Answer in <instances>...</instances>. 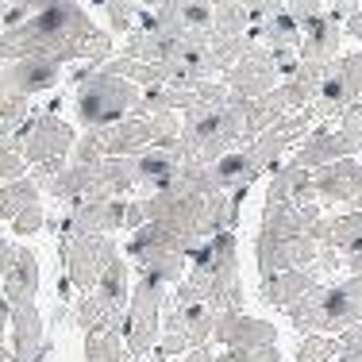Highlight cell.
Returning a JSON list of instances; mask_svg holds the SVG:
<instances>
[{
	"label": "cell",
	"instance_id": "cell-18",
	"mask_svg": "<svg viewBox=\"0 0 362 362\" xmlns=\"http://www.w3.org/2000/svg\"><path fill=\"white\" fill-rule=\"evenodd\" d=\"M343 20H335L332 12H320L316 20H308L300 28V58L308 62H335L343 54Z\"/></svg>",
	"mask_w": 362,
	"mask_h": 362
},
{
	"label": "cell",
	"instance_id": "cell-45",
	"mask_svg": "<svg viewBox=\"0 0 362 362\" xmlns=\"http://www.w3.org/2000/svg\"><path fill=\"white\" fill-rule=\"evenodd\" d=\"M358 8H362V0H332V8H327V12H332L335 20H351Z\"/></svg>",
	"mask_w": 362,
	"mask_h": 362
},
{
	"label": "cell",
	"instance_id": "cell-15",
	"mask_svg": "<svg viewBox=\"0 0 362 362\" xmlns=\"http://www.w3.org/2000/svg\"><path fill=\"white\" fill-rule=\"evenodd\" d=\"M324 216V204H289V201H262L258 235H313Z\"/></svg>",
	"mask_w": 362,
	"mask_h": 362
},
{
	"label": "cell",
	"instance_id": "cell-44",
	"mask_svg": "<svg viewBox=\"0 0 362 362\" xmlns=\"http://www.w3.org/2000/svg\"><path fill=\"white\" fill-rule=\"evenodd\" d=\"M16 255H20V243H16L12 235H0V274L16 262Z\"/></svg>",
	"mask_w": 362,
	"mask_h": 362
},
{
	"label": "cell",
	"instance_id": "cell-49",
	"mask_svg": "<svg viewBox=\"0 0 362 362\" xmlns=\"http://www.w3.org/2000/svg\"><path fill=\"white\" fill-rule=\"evenodd\" d=\"M335 362H362V343H347V347L339 351V358Z\"/></svg>",
	"mask_w": 362,
	"mask_h": 362
},
{
	"label": "cell",
	"instance_id": "cell-1",
	"mask_svg": "<svg viewBox=\"0 0 362 362\" xmlns=\"http://www.w3.org/2000/svg\"><path fill=\"white\" fill-rule=\"evenodd\" d=\"M93 28L97 23L89 20L81 0H42L31 20L0 31V66L31 54H47L70 66L81 58V42Z\"/></svg>",
	"mask_w": 362,
	"mask_h": 362
},
{
	"label": "cell",
	"instance_id": "cell-30",
	"mask_svg": "<svg viewBox=\"0 0 362 362\" xmlns=\"http://www.w3.org/2000/svg\"><path fill=\"white\" fill-rule=\"evenodd\" d=\"M93 8L105 16L112 35H132L139 28V16H143V8L135 0H93Z\"/></svg>",
	"mask_w": 362,
	"mask_h": 362
},
{
	"label": "cell",
	"instance_id": "cell-8",
	"mask_svg": "<svg viewBox=\"0 0 362 362\" xmlns=\"http://www.w3.org/2000/svg\"><path fill=\"white\" fill-rule=\"evenodd\" d=\"M320 243L313 235H255V266L258 278H270L281 270H308L316 266Z\"/></svg>",
	"mask_w": 362,
	"mask_h": 362
},
{
	"label": "cell",
	"instance_id": "cell-22",
	"mask_svg": "<svg viewBox=\"0 0 362 362\" xmlns=\"http://www.w3.org/2000/svg\"><path fill=\"white\" fill-rule=\"evenodd\" d=\"M212 174H216L220 193H251V185L262 177V166L251 158L247 146H235V151L220 154V158L212 162Z\"/></svg>",
	"mask_w": 362,
	"mask_h": 362
},
{
	"label": "cell",
	"instance_id": "cell-12",
	"mask_svg": "<svg viewBox=\"0 0 362 362\" xmlns=\"http://www.w3.org/2000/svg\"><path fill=\"white\" fill-rule=\"evenodd\" d=\"M351 154H355V151H351V143L339 135V127H335L332 119H316L313 132L293 146V158L289 162H297V166H305V170H320V166H327V162L351 158ZM355 158H358V154H355Z\"/></svg>",
	"mask_w": 362,
	"mask_h": 362
},
{
	"label": "cell",
	"instance_id": "cell-38",
	"mask_svg": "<svg viewBox=\"0 0 362 362\" xmlns=\"http://www.w3.org/2000/svg\"><path fill=\"white\" fill-rule=\"evenodd\" d=\"M216 362H281V351H278V343L274 347H239V351L223 347Z\"/></svg>",
	"mask_w": 362,
	"mask_h": 362
},
{
	"label": "cell",
	"instance_id": "cell-21",
	"mask_svg": "<svg viewBox=\"0 0 362 362\" xmlns=\"http://www.w3.org/2000/svg\"><path fill=\"white\" fill-rule=\"evenodd\" d=\"M124 316H127V308L105 300L97 289L74 297V324L81 327L85 335L89 332H119V327H124Z\"/></svg>",
	"mask_w": 362,
	"mask_h": 362
},
{
	"label": "cell",
	"instance_id": "cell-33",
	"mask_svg": "<svg viewBox=\"0 0 362 362\" xmlns=\"http://www.w3.org/2000/svg\"><path fill=\"white\" fill-rule=\"evenodd\" d=\"M31 100L28 97H16V93H4L0 89V139H8V135H16L23 127V119L31 116Z\"/></svg>",
	"mask_w": 362,
	"mask_h": 362
},
{
	"label": "cell",
	"instance_id": "cell-39",
	"mask_svg": "<svg viewBox=\"0 0 362 362\" xmlns=\"http://www.w3.org/2000/svg\"><path fill=\"white\" fill-rule=\"evenodd\" d=\"M281 8H286V12H289L293 20L300 23V28H305L308 20H316L320 12H327V8H324V0H281Z\"/></svg>",
	"mask_w": 362,
	"mask_h": 362
},
{
	"label": "cell",
	"instance_id": "cell-16",
	"mask_svg": "<svg viewBox=\"0 0 362 362\" xmlns=\"http://www.w3.org/2000/svg\"><path fill=\"white\" fill-rule=\"evenodd\" d=\"M93 135H97L105 158H135V154H143L154 146L151 116H127V119H119V124L97 127Z\"/></svg>",
	"mask_w": 362,
	"mask_h": 362
},
{
	"label": "cell",
	"instance_id": "cell-29",
	"mask_svg": "<svg viewBox=\"0 0 362 362\" xmlns=\"http://www.w3.org/2000/svg\"><path fill=\"white\" fill-rule=\"evenodd\" d=\"M39 197H42V193H39L35 181H31V174L20 177V181H8V185H0V223H12L31 201H39Z\"/></svg>",
	"mask_w": 362,
	"mask_h": 362
},
{
	"label": "cell",
	"instance_id": "cell-50",
	"mask_svg": "<svg viewBox=\"0 0 362 362\" xmlns=\"http://www.w3.org/2000/svg\"><path fill=\"white\" fill-rule=\"evenodd\" d=\"M139 362H170V358L162 355V351H151V355H146V358H139Z\"/></svg>",
	"mask_w": 362,
	"mask_h": 362
},
{
	"label": "cell",
	"instance_id": "cell-31",
	"mask_svg": "<svg viewBox=\"0 0 362 362\" xmlns=\"http://www.w3.org/2000/svg\"><path fill=\"white\" fill-rule=\"evenodd\" d=\"M166 47H170L166 39L154 35V31H146V28H135L132 35H124V54L127 58H139V62H154V66H158L162 58H166Z\"/></svg>",
	"mask_w": 362,
	"mask_h": 362
},
{
	"label": "cell",
	"instance_id": "cell-34",
	"mask_svg": "<svg viewBox=\"0 0 362 362\" xmlns=\"http://www.w3.org/2000/svg\"><path fill=\"white\" fill-rule=\"evenodd\" d=\"M28 174H31V166H28V158H23L16 135L0 139V185H8V181H20V177H28Z\"/></svg>",
	"mask_w": 362,
	"mask_h": 362
},
{
	"label": "cell",
	"instance_id": "cell-55",
	"mask_svg": "<svg viewBox=\"0 0 362 362\" xmlns=\"http://www.w3.org/2000/svg\"><path fill=\"white\" fill-rule=\"evenodd\" d=\"M0 347H4V343H0Z\"/></svg>",
	"mask_w": 362,
	"mask_h": 362
},
{
	"label": "cell",
	"instance_id": "cell-11",
	"mask_svg": "<svg viewBox=\"0 0 362 362\" xmlns=\"http://www.w3.org/2000/svg\"><path fill=\"white\" fill-rule=\"evenodd\" d=\"M223 81H228V89L235 93V97H262V93L278 89L281 85V74L278 66H274V54L270 47H262V42H251V50H247L243 58H239L235 66H231L228 74H223Z\"/></svg>",
	"mask_w": 362,
	"mask_h": 362
},
{
	"label": "cell",
	"instance_id": "cell-42",
	"mask_svg": "<svg viewBox=\"0 0 362 362\" xmlns=\"http://www.w3.org/2000/svg\"><path fill=\"white\" fill-rule=\"evenodd\" d=\"M239 4L247 8V16H251V28L255 23H262L266 16H274L281 8V0H239Z\"/></svg>",
	"mask_w": 362,
	"mask_h": 362
},
{
	"label": "cell",
	"instance_id": "cell-24",
	"mask_svg": "<svg viewBox=\"0 0 362 362\" xmlns=\"http://www.w3.org/2000/svg\"><path fill=\"white\" fill-rule=\"evenodd\" d=\"M313 239L320 247H332V251H351V247L362 243V209H343L335 216H320V223L313 228Z\"/></svg>",
	"mask_w": 362,
	"mask_h": 362
},
{
	"label": "cell",
	"instance_id": "cell-52",
	"mask_svg": "<svg viewBox=\"0 0 362 362\" xmlns=\"http://www.w3.org/2000/svg\"><path fill=\"white\" fill-rule=\"evenodd\" d=\"M135 4H139V8H158L162 0H135Z\"/></svg>",
	"mask_w": 362,
	"mask_h": 362
},
{
	"label": "cell",
	"instance_id": "cell-14",
	"mask_svg": "<svg viewBox=\"0 0 362 362\" xmlns=\"http://www.w3.org/2000/svg\"><path fill=\"white\" fill-rule=\"evenodd\" d=\"M316 181V197L320 204H355L362 193V158H339V162H327V166L313 170Z\"/></svg>",
	"mask_w": 362,
	"mask_h": 362
},
{
	"label": "cell",
	"instance_id": "cell-47",
	"mask_svg": "<svg viewBox=\"0 0 362 362\" xmlns=\"http://www.w3.org/2000/svg\"><path fill=\"white\" fill-rule=\"evenodd\" d=\"M8 324H12V300H8V297H4V289H0V343H4Z\"/></svg>",
	"mask_w": 362,
	"mask_h": 362
},
{
	"label": "cell",
	"instance_id": "cell-4",
	"mask_svg": "<svg viewBox=\"0 0 362 362\" xmlns=\"http://www.w3.org/2000/svg\"><path fill=\"white\" fill-rule=\"evenodd\" d=\"M166 286L146 274H135L132 281V297H127V316H124V343L135 358H146L158 347L162 335V305H166Z\"/></svg>",
	"mask_w": 362,
	"mask_h": 362
},
{
	"label": "cell",
	"instance_id": "cell-20",
	"mask_svg": "<svg viewBox=\"0 0 362 362\" xmlns=\"http://www.w3.org/2000/svg\"><path fill=\"white\" fill-rule=\"evenodd\" d=\"M313 286H320V274H316L313 266H308V270H281V274H270V278L258 281V297L270 308H281V313H286V308L297 305Z\"/></svg>",
	"mask_w": 362,
	"mask_h": 362
},
{
	"label": "cell",
	"instance_id": "cell-46",
	"mask_svg": "<svg viewBox=\"0 0 362 362\" xmlns=\"http://www.w3.org/2000/svg\"><path fill=\"white\" fill-rule=\"evenodd\" d=\"M343 270H347V274H362V243L351 247V251H343Z\"/></svg>",
	"mask_w": 362,
	"mask_h": 362
},
{
	"label": "cell",
	"instance_id": "cell-6",
	"mask_svg": "<svg viewBox=\"0 0 362 362\" xmlns=\"http://www.w3.org/2000/svg\"><path fill=\"white\" fill-rule=\"evenodd\" d=\"M16 143H20L28 166H39V162H50V158H70V151L77 143V127L66 124L54 105L35 108L23 119L20 132H16Z\"/></svg>",
	"mask_w": 362,
	"mask_h": 362
},
{
	"label": "cell",
	"instance_id": "cell-13",
	"mask_svg": "<svg viewBox=\"0 0 362 362\" xmlns=\"http://www.w3.org/2000/svg\"><path fill=\"white\" fill-rule=\"evenodd\" d=\"M212 343L216 347H274L278 343V327L262 316H251V313H220L216 320V332H212Z\"/></svg>",
	"mask_w": 362,
	"mask_h": 362
},
{
	"label": "cell",
	"instance_id": "cell-17",
	"mask_svg": "<svg viewBox=\"0 0 362 362\" xmlns=\"http://www.w3.org/2000/svg\"><path fill=\"white\" fill-rule=\"evenodd\" d=\"M12 355L16 358H42L47 355V320H42L35 300H16L12 305Z\"/></svg>",
	"mask_w": 362,
	"mask_h": 362
},
{
	"label": "cell",
	"instance_id": "cell-53",
	"mask_svg": "<svg viewBox=\"0 0 362 362\" xmlns=\"http://www.w3.org/2000/svg\"><path fill=\"white\" fill-rule=\"evenodd\" d=\"M16 362H47V355H42V358H16Z\"/></svg>",
	"mask_w": 362,
	"mask_h": 362
},
{
	"label": "cell",
	"instance_id": "cell-40",
	"mask_svg": "<svg viewBox=\"0 0 362 362\" xmlns=\"http://www.w3.org/2000/svg\"><path fill=\"white\" fill-rule=\"evenodd\" d=\"M100 158H105V151H100L97 135H93V132L77 135V143H74V151H70V162H100Z\"/></svg>",
	"mask_w": 362,
	"mask_h": 362
},
{
	"label": "cell",
	"instance_id": "cell-25",
	"mask_svg": "<svg viewBox=\"0 0 362 362\" xmlns=\"http://www.w3.org/2000/svg\"><path fill=\"white\" fill-rule=\"evenodd\" d=\"M181 174V158L174 146H151L139 154V189L143 193H162Z\"/></svg>",
	"mask_w": 362,
	"mask_h": 362
},
{
	"label": "cell",
	"instance_id": "cell-35",
	"mask_svg": "<svg viewBox=\"0 0 362 362\" xmlns=\"http://www.w3.org/2000/svg\"><path fill=\"white\" fill-rule=\"evenodd\" d=\"M8 228H12L16 239H35L39 231L47 228V204H42V197H39V201H31L28 209L20 212V216L8 223Z\"/></svg>",
	"mask_w": 362,
	"mask_h": 362
},
{
	"label": "cell",
	"instance_id": "cell-26",
	"mask_svg": "<svg viewBox=\"0 0 362 362\" xmlns=\"http://www.w3.org/2000/svg\"><path fill=\"white\" fill-rule=\"evenodd\" d=\"M251 39L262 42V47H270V50H278V47H297L300 50V23L293 20L286 8H278V12L266 16L262 23H255Z\"/></svg>",
	"mask_w": 362,
	"mask_h": 362
},
{
	"label": "cell",
	"instance_id": "cell-7",
	"mask_svg": "<svg viewBox=\"0 0 362 362\" xmlns=\"http://www.w3.org/2000/svg\"><path fill=\"white\" fill-rule=\"evenodd\" d=\"M119 251L116 235H62L58 239V258H62V274L70 278L77 293H89L100 281L105 266Z\"/></svg>",
	"mask_w": 362,
	"mask_h": 362
},
{
	"label": "cell",
	"instance_id": "cell-54",
	"mask_svg": "<svg viewBox=\"0 0 362 362\" xmlns=\"http://www.w3.org/2000/svg\"><path fill=\"white\" fill-rule=\"evenodd\" d=\"M174 4H185V0H174Z\"/></svg>",
	"mask_w": 362,
	"mask_h": 362
},
{
	"label": "cell",
	"instance_id": "cell-48",
	"mask_svg": "<svg viewBox=\"0 0 362 362\" xmlns=\"http://www.w3.org/2000/svg\"><path fill=\"white\" fill-rule=\"evenodd\" d=\"M343 31H347L351 39H358V42H362V8H358L355 16H351V20H343Z\"/></svg>",
	"mask_w": 362,
	"mask_h": 362
},
{
	"label": "cell",
	"instance_id": "cell-41",
	"mask_svg": "<svg viewBox=\"0 0 362 362\" xmlns=\"http://www.w3.org/2000/svg\"><path fill=\"white\" fill-rule=\"evenodd\" d=\"M146 223V209H143V197H127V216H124V235L139 231Z\"/></svg>",
	"mask_w": 362,
	"mask_h": 362
},
{
	"label": "cell",
	"instance_id": "cell-2",
	"mask_svg": "<svg viewBox=\"0 0 362 362\" xmlns=\"http://www.w3.org/2000/svg\"><path fill=\"white\" fill-rule=\"evenodd\" d=\"M139 97H143V89L135 81H124V77H116L108 70H89L77 81L74 116L85 132H97V127H108V124L135 116Z\"/></svg>",
	"mask_w": 362,
	"mask_h": 362
},
{
	"label": "cell",
	"instance_id": "cell-43",
	"mask_svg": "<svg viewBox=\"0 0 362 362\" xmlns=\"http://www.w3.org/2000/svg\"><path fill=\"white\" fill-rule=\"evenodd\" d=\"M170 362H216V347H212V343H201V347L185 351V355H177Z\"/></svg>",
	"mask_w": 362,
	"mask_h": 362
},
{
	"label": "cell",
	"instance_id": "cell-51",
	"mask_svg": "<svg viewBox=\"0 0 362 362\" xmlns=\"http://www.w3.org/2000/svg\"><path fill=\"white\" fill-rule=\"evenodd\" d=\"M0 362H16V355H12V347H0Z\"/></svg>",
	"mask_w": 362,
	"mask_h": 362
},
{
	"label": "cell",
	"instance_id": "cell-23",
	"mask_svg": "<svg viewBox=\"0 0 362 362\" xmlns=\"http://www.w3.org/2000/svg\"><path fill=\"white\" fill-rule=\"evenodd\" d=\"M39 281H42L39 255L31 251V247L20 243V255H16V262L8 266L4 274H0V289H4V297L16 305V300H35V297H39Z\"/></svg>",
	"mask_w": 362,
	"mask_h": 362
},
{
	"label": "cell",
	"instance_id": "cell-32",
	"mask_svg": "<svg viewBox=\"0 0 362 362\" xmlns=\"http://www.w3.org/2000/svg\"><path fill=\"white\" fill-rule=\"evenodd\" d=\"M343 351L339 335H324V332H313L300 339L297 355H293V362H335Z\"/></svg>",
	"mask_w": 362,
	"mask_h": 362
},
{
	"label": "cell",
	"instance_id": "cell-5",
	"mask_svg": "<svg viewBox=\"0 0 362 362\" xmlns=\"http://www.w3.org/2000/svg\"><path fill=\"white\" fill-rule=\"evenodd\" d=\"M220 313L201 300V305H174L166 293V305H162V335H158V347L166 358H177L185 351L201 347V343H212V332H216Z\"/></svg>",
	"mask_w": 362,
	"mask_h": 362
},
{
	"label": "cell",
	"instance_id": "cell-9",
	"mask_svg": "<svg viewBox=\"0 0 362 362\" xmlns=\"http://www.w3.org/2000/svg\"><path fill=\"white\" fill-rule=\"evenodd\" d=\"M316 124V112L305 108V112H293V116L278 119V124H270L266 132H258L251 143H247V151H251V158L262 166V174H270L274 166H281L286 162V154L305 139L308 132H313Z\"/></svg>",
	"mask_w": 362,
	"mask_h": 362
},
{
	"label": "cell",
	"instance_id": "cell-28",
	"mask_svg": "<svg viewBox=\"0 0 362 362\" xmlns=\"http://www.w3.org/2000/svg\"><path fill=\"white\" fill-rule=\"evenodd\" d=\"M85 362H139L127 351L124 332H89L85 335Z\"/></svg>",
	"mask_w": 362,
	"mask_h": 362
},
{
	"label": "cell",
	"instance_id": "cell-3",
	"mask_svg": "<svg viewBox=\"0 0 362 362\" xmlns=\"http://www.w3.org/2000/svg\"><path fill=\"white\" fill-rule=\"evenodd\" d=\"M124 258L132 262L135 274H146V278L162 281L166 289H174L189 274V251L181 243V235L170 231L166 223H154V220H146L139 231L127 235Z\"/></svg>",
	"mask_w": 362,
	"mask_h": 362
},
{
	"label": "cell",
	"instance_id": "cell-10",
	"mask_svg": "<svg viewBox=\"0 0 362 362\" xmlns=\"http://www.w3.org/2000/svg\"><path fill=\"white\" fill-rule=\"evenodd\" d=\"M62 77H66V62L47 58V54H31V58H16V62L0 66V89L31 100L39 93H50Z\"/></svg>",
	"mask_w": 362,
	"mask_h": 362
},
{
	"label": "cell",
	"instance_id": "cell-37",
	"mask_svg": "<svg viewBox=\"0 0 362 362\" xmlns=\"http://www.w3.org/2000/svg\"><path fill=\"white\" fill-rule=\"evenodd\" d=\"M332 124L339 127V135L351 143V151H355L358 158H362V100H358V105H351L347 112H339Z\"/></svg>",
	"mask_w": 362,
	"mask_h": 362
},
{
	"label": "cell",
	"instance_id": "cell-27",
	"mask_svg": "<svg viewBox=\"0 0 362 362\" xmlns=\"http://www.w3.org/2000/svg\"><path fill=\"white\" fill-rule=\"evenodd\" d=\"M93 289H97L105 300H112V305L127 308V297H132V262H127L124 255H116L105 266V274H100V281Z\"/></svg>",
	"mask_w": 362,
	"mask_h": 362
},
{
	"label": "cell",
	"instance_id": "cell-36",
	"mask_svg": "<svg viewBox=\"0 0 362 362\" xmlns=\"http://www.w3.org/2000/svg\"><path fill=\"white\" fill-rule=\"evenodd\" d=\"M332 70L343 77V85L351 89V97L362 100V50H351V54H339L332 62Z\"/></svg>",
	"mask_w": 362,
	"mask_h": 362
},
{
	"label": "cell",
	"instance_id": "cell-19",
	"mask_svg": "<svg viewBox=\"0 0 362 362\" xmlns=\"http://www.w3.org/2000/svg\"><path fill=\"white\" fill-rule=\"evenodd\" d=\"M266 201H289V204H320L316 197L313 170L297 166V162H281L270 170V185H266Z\"/></svg>",
	"mask_w": 362,
	"mask_h": 362
}]
</instances>
